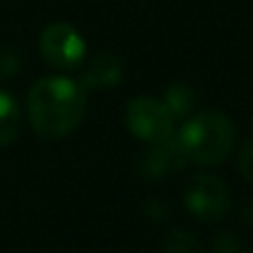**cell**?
I'll use <instances>...</instances> for the list:
<instances>
[{
    "label": "cell",
    "instance_id": "cell-1",
    "mask_svg": "<svg viewBox=\"0 0 253 253\" xmlns=\"http://www.w3.org/2000/svg\"><path fill=\"white\" fill-rule=\"evenodd\" d=\"M87 92L74 79L43 77L27 92V117L34 132L43 139H63L85 117Z\"/></svg>",
    "mask_w": 253,
    "mask_h": 253
},
{
    "label": "cell",
    "instance_id": "cell-2",
    "mask_svg": "<svg viewBox=\"0 0 253 253\" xmlns=\"http://www.w3.org/2000/svg\"><path fill=\"white\" fill-rule=\"evenodd\" d=\"M188 162L200 166H217L235 146V126L224 112L202 110L184 124L177 134Z\"/></svg>",
    "mask_w": 253,
    "mask_h": 253
},
{
    "label": "cell",
    "instance_id": "cell-3",
    "mask_svg": "<svg viewBox=\"0 0 253 253\" xmlns=\"http://www.w3.org/2000/svg\"><path fill=\"white\" fill-rule=\"evenodd\" d=\"M126 124L130 132L141 141L157 143L168 139L172 132L175 117L166 108V103L153 96H137L126 108Z\"/></svg>",
    "mask_w": 253,
    "mask_h": 253
},
{
    "label": "cell",
    "instance_id": "cell-4",
    "mask_svg": "<svg viewBox=\"0 0 253 253\" xmlns=\"http://www.w3.org/2000/svg\"><path fill=\"white\" fill-rule=\"evenodd\" d=\"M186 209L200 222H220L231 209V195L220 177L197 175L186 186Z\"/></svg>",
    "mask_w": 253,
    "mask_h": 253
},
{
    "label": "cell",
    "instance_id": "cell-5",
    "mask_svg": "<svg viewBox=\"0 0 253 253\" xmlns=\"http://www.w3.org/2000/svg\"><path fill=\"white\" fill-rule=\"evenodd\" d=\"M39 49L43 58L56 70H72L85 56V41L72 25L56 20L43 29L39 39Z\"/></svg>",
    "mask_w": 253,
    "mask_h": 253
},
{
    "label": "cell",
    "instance_id": "cell-6",
    "mask_svg": "<svg viewBox=\"0 0 253 253\" xmlns=\"http://www.w3.org/2000/svg\"><path fill=\"white\" fill-rule=\"evenodd\" d=\"M186 162H188V157H186V153H184V148L179 146L177 134H170V137L164 139V141L153 143L150 153L146 155V172L153 177H159L170 170L184 168Z\"/></svg>",
    "mask_w": 253,
    "mask_h": 253
},
{
    "label": "cell",
    "instance_id": "cell-7",
    "mask_svg": "<svg viewBox=\"0 0 253 253\" xmlns=\"http://www.w3.org/2000/svg\"><path fill=\"white\" fill-rule=\"evenodd\" d=\"M121 77V63L117 56L112 54H101L92 61V65L87 67V72L81 77V85L85 92L90 90H99V87H108L115 85Z\"/></svg>",
    "mask_w": 253,
    "mask_h": 253
},
{
    "label": "cell",
    "instance_id": "cell-8",
    "mask_svg": "<svg viewBox=\"0 0 253 253\" xmlns=\"http://www.w3.org/2000/svg\"><path fill=\"white\" fill-rule=\"evenodd\" d=\"M20 132V105L9 92L0 90V148L16 141Z\"/></svg>",
    "mask_w": 253,
    "mask_h": 253
},
{
    "label": "cell",
    "instance_id": "cell-9",
    "mask_svg": "<svg viewBox=\"0 0 253 253\" xmlns=\"http://www.w3.org/2000/svg\"><path fill=\"white\" fill-rule=\"evenodd\" d=\"M164 103H166V108L170 110V115L175 119L177 117H186L195 108V92L188 85H184V83H177V85L168 87L166 96H164Z\"/></svg>",
    "mask_w": 253,
    "mask_h": 253
},
{
    "label": "cell",
    "instance_id": "cell-10",
    "mask_svg": "<svg viewBox=\"0 0 253 253\" xmlns=\"http://www.w3.org/2000/svg\"><path fill=\"white\" fill-rule=\"evenodd\" d=\"M164 253H202V244L186 231H170L164 238Z\"/></svg>",
    "mask_w": 253,
    "mask_h": 253
},
{
    "label": "cell",
    "instance_id": "cell-11",
    "mask_svg": "<svg viewBox=\"0 0 253 253\" xmlns=\"http://www.w3.org/2000/svg\"><path fill=\"white\" fill-rule=\"evenodd\" d=\"M238 168L247 182L253 184V139H249L238 155Z\"/></svg>",
    "mask_w": 253,
    "mask_h": 253
},
{
    "label": "cell",
    "instance_id": "cell-12",
    "mask_svg": "<svg viewBox=\"0 0 253 253\" xmlns=\"http://www.w3.org/2000/svg\"><path fill=\"white\" fill-rule=\"evenodd\" d=\"M215 253H247V247L238 235L222 233V238L215 242Z\"/></svg>",
    "mask_w": 253,
    "mask_h": 253
}]
</instances>
